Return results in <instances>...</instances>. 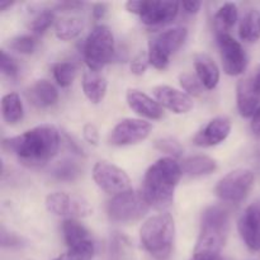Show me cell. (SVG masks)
<instances>
[{
	"mask_svg": "<svg viewBox=\"0 0 260 260\" xmlns=\"http://www.w3.org/2000/svg\"><path fill=\"white\" fill-rule=\"evenodd\" d=\"M91 13H93L94 19H102V18H104V15H106L107 13V4H104V3L94 4Z\"/></svg>",
	"mask_w": 260,
	"mask_h": 260,
	"instance_id": "cell-42",
	"label": "cell"
},
{
	"mask_svg": "<svg viewBox=\"0 0 260 260\" xmlns=\"http://www.w3.org/2000/svg\"><path fill=\"white\" fill-rule=\"evenodd\" d=\"M231 132V122L226 117H216L211 119L194 136L193 142L200 147H211L221 144Z\"/></svg>",
	"mask_w": 260,
	"mask_h": 260,
	"instance_id": "cell-16",
	"label": "cell"
},
{
	"mask_svg": "<svg viewBox=\"0 0 260 260\" xmlns=\"http://www.w3.org/2000/svg\"><path fill=\"white\" fill-rule=\"evenodd\" d=\"M2 114L8 124L20 122L24 116L23 104L17 93H8L2 99Z\"/></svg>",
	"mask_w": 260,
	"mask_h": 260,
	"instance_id": "cell-26",
	"label": "cell"
},
{
	"mask_svg": "<svg viewBox=\"0 0 260 260\" xmlns=\"http://www.w3.org/2000/svg\"><path fill=\"white\" fill-rule=\"evenodd\" d=\"M183 175L182 167L173 157H161L146 170L142 196L150 207L165 210L174 201V192Z\"/></svg>",
	"mask_w": 260,
	"mask_h": 260,
	"instance_id": "cell-2",
	"label": "cell"
},
{
	"mask_svg": "<svg viewBox=\"0 0 260 260\" xmlns=\"http://www.w3.org/2000/svg\"><path fill=\"white\" fill-rule=\"evenodd\" d=\"M182 7L184 8V10L189 14H196L198 13V10L202 7V3L201 2H184L182 4Z\"/></svg>",
	"mask_w": 260,
	"mask_h": 260,
	"instance_id": "cell-43",
	"label": "cell"
},
{
	"mask_svg": "<svg viewBox=\"0 0 260 260\" xmlns=\"http://www.w3.org/2000/svg\"><path fill=\"white\" fill-rule=\"evenodd\" d=\"M53 19H55V13H53V10L47 9V8L40 9L30 18V30L33 33H36V35H42L43 32H46L51 27V24L53 23Z\"/></svg>",
	"mask_w": 260,
	"mask_h": 260,
	"instance_id": "cell-31",
	"label": "cell"
},
{
	"mask_svg": "<svg viewBox=\"0 0 260 260\" xmlns=\"http://www.w3.org/2000/svg\"><path fill=\"white\" fill-rule=\"evenodd\" d=\"M12 5H13V2H2L0 3V10H4L5 8L12 7Z\"/></svg>",
	"mask_w": 260,
	"mask_h": 260,
	"instance_id": "cell-46",
	"label": "cell"
},
{
	"mask_svg": "<svg viewBox=\"0 0 260 260\" xmlns=\"http://www.w3.org/2000/svg\"><path fill=\"white\" fill-rule=\"evenodd\" d=\"M179 12L177 2H144L140 19L146 25H161L172 22Z\"/></svg>",
	"mask_w": 260,
	"mask_h": 260,
	"instance_id": "cell-15",
	"label": "cell"
},
{
	"mask_svg": "<svg viewBox=\"0 0 260 260\" xmlns=\"http://www.w3.org/2000/svg\"><path fill=\"white\" fill-rule=\"evenodd\" d=\"M83 7V3L79 2H63L58 5V9H63V10H73L76 9V8Z\"/></svg>",
	"mask_w": 260,
	"mask_h": 260,
	"instance_id": "cell-45",
	"label": "cell"
},
{
	"mask_svg": "<svg viewBox=\"0 0 260 260\" xmlns=\"http://www.w3.org/2000/svg\"><path fill=\"white\" fill-rule=\"evenodd\" d=\"M9 47L10 50L15 51V52L29 55V53L35 52L36 47H37V38L29 35L17 36V37L10 40Z\"/></svg>",
	"mask_w": 260,
	"mask_h": 260,
	"instance_id": "cell-33",
	"label": "cell"
},
{
	"mask_svg": "<svg viewBox=\"0 0 260 260\" xmlns=\"http://www.w3.org/2000/svg\"><path fill=\"white\" fill-rule=\"evenodd\" d=\"M155 147H156L159 151L165 152V154H169L172 156L179 157L183 154V147L179 144V141H177L173 137H162L155 141Z\"/></svg>",
	"mask_w": 260,
	"mask_h": 260,
	"instance_id": "cell-35",
	"label": "cell"
},
{
	"mask_svg": "<svg viewBox=\"0 0 260 260\" xmlns=\"http://www.w3.org/2000/svg\"><path fill=\"white\" fill-rule=\"evenodd\" d=\"M239 36L246 43H255L260 38V10L249 9L243 15L239 25Z\"/></svg>",
	"mask_w": 260,
	"mask_h": 260,
	"instance_id": "cell-23",
	"label": "cell"
},
{
	"mask_svg": "<svg viewBox=\"0 0 260 260\" xmlns=\"http://www.w3.org/2000/svg\"><path fill=\"white\" fill-rule=\"evenodd\" d=\"M217 43L220 48L223 71L231 76H238L243 74L248 65V55L241 43L230 35L218 36Z\"/></svg>",
	"mask_w": 260,
	"mask_h": 260,
	"instance_id": "cell-12",
	"label": "cell"
},
{
	"mask_svg": "<svg viewBox=\"0 0 260 260\" xmlns=\"http://www.w3.org/2000/svg\"><path fill=\"white\" fill-rule=\"evenodd\" d=\"M250 128H251V132H253L256 137H259L260 139V107L256 109V112L254 113L253 118H251Z\"/></svg>",
	"mask_w": 260,
	"mask_h": 260,
	"instance_id": "cell-41",
	"label": "cell"
},
{
	"mask_svg": "<svg viewBox=\"0 0 260 260\" xmlns=\"http://www.w3.org/2000/svg\"><path fill=\"white\" fill-rule=\"evenodd\" d=\"M0 70H2L3 75L8 76V78H15L19 73L18 63L4 50L2 51V57H0Z\"/></svg>",
	"mask_w": 260,
	"mask_h": 260,
	"instance_id": "cell-36",
	"label": "cell"
},
{
	"mask_svg": "<svg viewBox=\"0 0 260 260\" xmlns=\"http://www.w3.org/2000/svg\"><path fill=\"white\" fill-rule=\"evenodd\" d=\"M149 63V56H147L146 52L137 53V55L132 58L131 65H129L131 73L135 74V75H142V74H145V71L147 70Z\"/></svg>",
	"mask_w": 260,
	"mask_h": 260,
	"instance_id": "cell-37",
	"label": "cell"
},
{
	"mask_svg": "<svg viewBox=\"0 0 260 260\" xmlns=\"http://www.w3.org/2000/svg\"><path fill=\"white\" fill-rule=\"evenodd\" d=\"M28 101L37 108H48L58 101L56 86L48 80H37L25 91Z\"/></svg>",
	"mask_w": 260,
	"mask_h": 260,
	"instance_id": "cell-18",
	"label": "cell"
},
{
	"mask_svg": "<svg viewBox=\"0 0 260 260\" xmlns=\"http://www.w3.org/2000/svg\"><path fill=\"white\" fill-rule=\"evenodd\" d=\"M150 206L142 193L131 192L114 196L107 205L108 217L114 222H129L142 217Z\"/></svg>",
	"mask_w": 260,
	"mask_h": 260,
	"instance_id": "cell-7",
	"label": "cell"
},
{
	"mask_svg": "<svg viewBox=\"0 0 260 260\" xmlns=\"http://www.w3.org/2000/svg\"><path fill=\"white\" fill-rule=\"evenodd\" d=\"M152 94L160 106L169 109L173 113H188L193 108V101L190 95L173 86L157 85L152 89Z\"/></svg>",
	"mask_w": 260,
	"mask_h": 260,
	"instance_id": "cell-14",
	"label": "cell"
},
{
	"mask_svg": "<svg viewBox=\"0 0 260 260\" xmlns=\"http://www.w3.org/2000/svg\"><path fill=\"white\" fill-rule=\"evenodd\" d=\"M184 174L189 177H202V175L211 174L217 169V162L210 156L206 155H196L189 156L183 160V164L180 165Z\"/></svg>",
	"mask_w": 260,
	"mask_h": 260,
	"instance_id": "cell-24",
	"label": "cell"
},
{
	"mask_svg": "<svg viewBox=\"0 0 260 260\" xmlns=\"http://www.w3.org/2000/svg\"><path fill=\"white\" fill-rule=\"evenodd\" d=\"M239 12L238 7L234 3H225L218 8L213 17V28H215L216 36L229 35L238 20Z\"/></svg>",
	"mask_w": 260,
	"mask_h": 260,
	"instance_id": "cell-22",
	"label": "cell"
},
{
	"mask_svg": "<svg viewBox=\"0 0 260 260\" xmlns=\"http://www.w3.org/2000/svg\"><path fill=\"white\" fill-rule=\"evenodd\" d=\"M175 223L169 213L147 218L140 229V241L145 250L156 260H167L173 250Z\"/></svg>",
	"mask_w": 260,
	"mask_h": 260,
	"instance_id": "cell-3",
	"label": "cell"
},
{
	"mask_svg": "<svg viewBox=\"0 0 260 260\" xmlns=\"http://www.w3.org/2000/svg\"><path fill=\"white\" fill-rule=\"evenodd\" d=\"M254 184V173L249 169H236L229 173L216 185L215 193L221 201L241 202Z\"/></svg>",
	"mask_w": 260,
	"mask_h": 260,
	"instance_id": "cell-8",
	"label": "cell"
},
{
	"mask_svg": "<svg viewBox=\"0 0 260 260\" xmlns=\"http://www.w3.org/2000/svg\"><path fill=\"white\" fill-rule=\"evenodd\" d=\"M81 174L80 165L71 159H65L57 162L52 169V175L55 179L61 182H73Z\"/></svg>",
	"mask_w": 260,
	"mask_h": 260,
	"instance_id": "cell-28",
	"label": "cell"
},
{
	"mask_svg": "<svg viewBox=\"0 0 260 260\" xmlns=\"http://www.w3.org/2000/svg\"><path fill=\"white\" fill-rule=\"evenodd\" d=\"M60 131L52 124H41L19 136L3 141V149L14 155L23 165L42 167L53 159L60 147Z\"/></svg>",
	"mask_w": 260,
	"mask_h": 260,
	"instance_id": "cell-1",
	"label": "cell"
},
{
	"mask_svg": "<svg viewBox=\"0 0 260 260\" xmlns=\"http://www.w3.org/2000/svg\"><path fill=\"white\" fill-rule=\"evenodd\" d=\"M95 184L108 194L118 196L131 192V180L124 170L108 161H98L93 168Z\"/></svg>",
	"mask_w": 260,
	"mask_h": 260,
	"instance_id": "cell-9",
	"label": "cell"
},
{
	"mask_svg": "<svg viewBox=\"0 0 260 260\" xmlns=\"http://www.w3.org/2000/svg\"><path fill=\"white\" fill-rule=\"evenodd\" d=\"M229 233V213L221 206L206 208L201 218V231L194 250L220 254Z\"/></svg>",
	"mask_w": 260,
	"mask_h": 260,
	"instance_id": "cell-4",
	"label": "cell"
},
{
	"mask_svg": "<svg viewBox=\"0 0 260 260\" xmlns=\"http://www.w3.org/2000/svg\"><path fill=\"white\" fill-rule=\"evenodd\" d=\"M239 234L248 249L260 250V201L249 205L240 216L238 223Z\"/></svg>",
	"mask_w": 260,
	"mask_h": 260,
	"instance_id": "cell-13",
	"label": "cell"
},
{
	"mask_svg": "<svg viewBox=\"0 0 260 260\" xmlns=\"http://www.w3.org/2000/svg\"><path fill=\"white\" fill-rule=\"evenodd\" d=\"M84 28L83 19L79 17H65L56 22L55 32L57 38L62 41H70L78 37Z\"/></svg>",
	"mask_w": 260,
	"mask_h": 260,
	"instance_id": "cell-27",
	"label": "cell"
},
{
	"mask_svg": "<svg viewBox=\"0 0 260 260\" xmlns=\"http://www.w3.org/2000/svg\"><path fill=\"white\" fill-rule=\"evenodd\" d=\"M83 136L85 139V141L88 144L93 145V146H96L99 142V134L98 129L94 124L91 123H86L83 128Z\"/></svg>",
	"mask_w": 260,
	"mask_h": 260,
	"instance_id": "cell-38",
	"label": "cell"
},
{
	"mask_svg": "<svg viewBox=\"0 0 260 260\" xmlns=\"http://www.w3.org/2000/svg\"><path fill=\"white\" fill-rule=\"evenodd\" d=\"M52 74L56 83L62 88H68L73 84L76 75V66L70 61H62V62H56L52 66Z\"/></svg>",
	"mask_w": 260,
	"mask_h": 260,
	"instance_id": "cell-29",
	"label": "cell"
},
{
	"mask_svg": "<svg viewBox=\"0 0 260 260\" xmlns=\"http://www.w3.org/2000/svg\"><path fill=\"white\" fill-rule=\"evenodd\" d=\"M94 251H95L94 243L89 240L86 243L80 244V245L69 248L68 251L52 260H93Z\"/></svg>",
	"mask_w": 260,
	"mask_h": 260,
	"instance_id": "cell-30",
	"label": "cell"
},
{
	"mask_svg": "<svg viewBox=\"0 0 260 260\" xmlns=\"http://www.w3.org/2000/svg\"><path fill=\"white\" fill-rule=\"evenodd\" d=\"M114 53V38L112 30L107 25H96L91 29L84 42V61L89 70L101 71Z\"/></svg>",
	"mask_w": 260,
	"mask_h": 260,
	"instance_id": "cell-5",
	"label": "cell"
},
{
	"mask_svg": "<svg viewBox=\"0 0 260 260\" xmlns=\"http://www.w3.org/2000/svg\"><path fill=\"white\" fill-rule=\"evenodd\" d=\"M126 99L129 108L140 116L149 119H160L164 114V109L156 101L136 89H129L126 94Z\"/></svg>",
	"mask_w": 260,
	"mask_h": 260,
	"instance_id": "cell-17",
	"label": "cell"
},
{
	"mask_svg": "<svg viewBox=\"0 0 260 260\" xmlns=\"http://www.w3.org/2000/svg\"><path fill=\"white\" fill-rule=\"evenodd\" d=\"M250 83L253 86L254 91L260 96V65L255 69L253 76H250Z\"/></svg>",
	"mask_w": 260,
	"mask_h": 260,
	"instance_id": "cell-44",
	"label": "cell"
},
{
	"mask_svg": "<svg viewBox=\"0 0 260 260\" xmlns=\"http://www.w3.org/2000/svg\"><path fill=\"white\" fill-rule=\"evenodd\" d=\"M131 248V244L127 236L119 233H114L111 238V245H109V253L112 260H123L127 251Z\"/></svg>",
	"mask_w": 260,
	"mask_h": 260,
	"instance_id": "cell-32",
	"label": "cell"
},
{
	"mask_svg": "<svg viewBox=\"0 0 260 260\" xmlns=\"http://www.w3.org/2000/svg\"><path fill=\"white\" fill-rule=\"evenodd\" d=\"M194 69L197 78L208 90H212L220 81V69L217 63L206 53H198L194 56Z\"/></svg>",
	"mask_w": 260,
	"mask_h": 260,
	"instance_id": "cell-19",
	"label": "cell"
},
{
	"mask_svg": "<svg viewBox=\"0 0 260 260\" xmlns=\"http://www.w3.org/2000/svg\"><path fill=\"white\" fill-rule=\"evenodd\" d=\"M45 206L52 215L62 217H85L91 215L93 208L86 200L63 192H53L46 197Z\"/></svg>",
	"mask_w": 260,
	"mask_h": 260,
	"instance_id": "cell-10",
	"label": "cell"
},
{
	"mask_svg": "<svg viewBox=\"0 0 260 260\" xmlns=\"http://www.w3.org/2000/svg\"><path fill=\"white\" fill-rule=\"evenodd\" d=\"M188 30L185 27H173L162 30L149 41L150 65L157 70H164L170 62V57L179 50L185 42Z\"/></svg>",
	"mask_w": 260,
	"mask_h": 260,
	"instance_id": "cell-6",
	"label": "cell"
},
{
	"mask_svg": "<svg viewBox=\"0 0 260 260\" xmlns=\"http://www.w3.org/2000/svg\"><path fill=\"white\" fill-rule=\"evenodd\" d=\"M150 122L139 118H124L114 126L109 134L108 141L114 146H128L144 141L151 132Z\"/></svg>",
	"mask_w": 260,
	"mask_h": 260,
	"instance_id": "cell-11",
	"label": "cell"
},
{
	"mask_svg": "<svg viewBox=\"0 0 260 260\" xmlns=\"http://www.w3.org/2000/svg\"><path fill=\"white\" fill-rule=\"evenodd\" d=\"M236 91H238L236 96H238L239 113L245 118L253 117L256 109L260 107V96L254 91L250 78L241 79L238 83Z\"/></svg>",
	"mask_w": 260,
	"mask_h": 260,
	"instance_id": "cell-20",
	"label": "cell"
},
{
	"mask_svg": "<svg viewBox=\"0 0 260 260\" xmlns=\"http://www.w3.org/2000/svg\"><path fill=\"white\" fill-rule=\"evenodd\" d=\"M142 7H144V2L142 0H129L126 3V9L129 13H134V14L140 15L141 13Z\"/></svg>",
	"mask_w": 260,
	"mask_h": 260,
	"instance_id": "cell-40",
	"label": "cell"
},
{
	"mask_svg": "<svg viewBox=\"0 0 260 260\" xmlns=\"http://www.w3.org/2000/svg\"><path fill=\"white\" fill-rule=\"evenodd\" d=\"M179 83L182 88L188 93V95H201L203 93L202 83L200 79L193 76L192 74L183 73L179 75Z\"/></svg>",
	"mask_w": 260,
	"mask_h": 260,
	"instance_id": "cell-34",
	"label": "cell"
},
{
	"mask_svg": "<svg viewBox=\"0 0 260 260\" xmlns=\"http://www.w3.org/2000/svg\"><path fill=\"white\" fill-rule=\"evenodd\" d=\"M189 260H222L221 255L212 251H203V250H194L192 258Z\"/></svg>",
	"mask_w": 260,
	"mask_h": 260,
	"instance_id": "cell-39",
	"label": "cell"
},
{
	"mask_svg": "<svg viewBox=\"0 0 260 260\" xmlns=\"http://www.w3.org/2000/svg\"><path fill=\"white\" fill-rule=\"evenodd\" d=\"M83 91L86 98L94 104H98L103 101L107 94V84L106 78L98 71L88 70L83 75Z\"/></svg>",
	"mask_w": 260,
	"mask_h": 260,
	"instance_id": "cell-21",
	"label": "cell"
},
{
	"mask_svg": "<svg viewBox=\"0 0 260 260\" xmlns=\"http://www.w3.org/2000/svg\"><path fill=\"white\" fill-rule=\"evenodd\" d=\"M62 235L63 240L69 248H73V246L80 245V244L91 240L85 226H83L74 218H68V220L63 221Z\"/></svg>",
	"mask_w": 260,
	"mask_h": 260,
	"instance_id": "cell-25",
	"label": "cell"
}]
</instances>
